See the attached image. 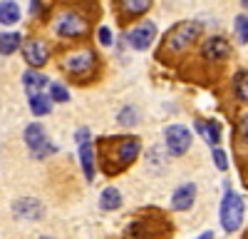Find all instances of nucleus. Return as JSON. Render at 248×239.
Here are the masks:
<instances>
[{
    "instance_id": "30",
    "label": "nucleus",
    "mask_w": 248,
    "mask_h": 239,
    "mask_svg": "<svg viewBox=\"0 0 248 239\" xmlns=\"http://www.w3.org/2000/svg\"><path fill=\"white\" fill-rule=\"evenodd\" d=\"M196 239H214V232H203V234H199Z\"/></svg>"
},
{
    "instance_id": "18",
    "label": "nucleus",
    "mask_w": 248,
    "mask_h": 239,
    "mask_svg": "<svg viewBox=\"0 0 248 239\" xmlns=\"http://www.w3.org/2000/svg\"><path fill=\"white\" fill-rule=\"evenodd\" d=\"M23 17V10L15 0H0V25H15Z\"/></svg>"
},
{
    "instance_id": "13",
    "label": "nucleus",
    "mask_w": 248,
    "mask_h": 239,
    "mask_svg": "<svg viewBox=\"0 0 248 239\" xmlns=\"http://www.w3.org/2000/svg\"><path fill=\"white\" fill-rule=\"evenodd\" d=\"M194 202H196V185L194 182H186V185L176 187L171 194V209H176V212L191 209Z\"/></svg>"
},
{
    "instance_id": "9",
    "label": "nucleus",
    "mask_w": 248,
    "mask_h": 239,
    "mask_svg": "<svg viewBox=\"0 0 248 239\" xmlns=\"http://www.w3.org/2000/svg\"><path fill=\"white\" fill-rule=\"evenodd\" d=\"M164 147H167V152L171 157H184L191 147V130L179 122L169 125L164 130Z\"/></svg>"
},
{
    "instance_id": "31",
    "label": "nucleus",
    "mask_w": 248,
    "mask_h": 239,
    "mask_svg": "<svg viewBox=\"0 0 248 239\" xmlns=\"http://www.w3.org/2000/svg\"><path fill=\"white\" fill-rule=\"evenodd\" d=\"M241 5H243V8L248 10V0H241Z\"/></svg>"
},
{
    "instance_id": "21",
    "label": "nucleus",
    "mask_w": 248,
    "mask_h": 239,
    "mask_svg": "<svg viewBox=\"0 0 248 239\" xmlns=\"http://www.w3.org/2000/svg\"><path fill=\"white\" fill-rule=\"evenodd\" d=\"M28 102H30V112H32L35 117H43V115H50V112H52V97L45 95V92L30 95Z\"/></svg>"
},
{
    "instance_id": "17",
    "label": "nucleus",
    "mask_w": 248,
    "mask_h": 239,
    "mask_svg": "<svg viewBox=\"0 0 248 239\" xmlns=\"http://www.w3.org/2000/svg\"><path fill=\"white\" fill-rule=\"evenodd\" d=\"M45 85H47V77H45L43 72L28 70V72L23 75V87H25L28 97H30V95H37V92H45Z\"/></svg>"
},
{
    "instance_id": "5",
    "label": "nucleus",
    "mask_w": 248,
    "mask_h": 239,
    "mask_svg": "<svg viewBox=\"0 0 248 239\" xmlns=\"http://www.w3.org/2000/svg\"><path fill=\"white\" fill-rule=\"evenodd\" d=\"M243 214H246L243 197L236 194L233 189H226V192H223V199H221V209H218L223 232H229V234L238 232L241 224H243Z\"/></svg>"
},
{
    "instance_id": "6",
    "label": "nucleus",
    "mask_w": 248,
    "mask_h": 239,
    "mask_svg": "<svg viewBox=\"0 0 248 239\" xmlns=\"http://www.w3.org/2000/svg\"><path fill=\"white\" fill-rule=\"evenodd\" d=\"M57 37H65V40H79V37H85L87 30H90V23H87V17L85 15H79L75 10H65V13H60L57 20L52 23Z\"/></svg>"
},
{
    "instance_id": "19",
    "label": "nucleus",
    "mask_w": 248,
    "mask_h": 239,
    "mask_svg": "<svg viewBox=\"0 0 248 239\" xmlns=\"http://www.w3.org/2000/svg\"><path fill=\"white\" fill-rule=\"evenodd\" d=\"M231 92L241 105H248V70H238L231 77Z\"/></svg>"
},
{
    "instance_id": "1",
    "label": "nucleus",
    "mask_w": 248,
    "mask_h": 239,
    "mask_svg": "<svg viewBox=\"0 0 248 239\" xmlns=\"http://www.w3.org/2000/svg\"><path fill=\"white\" fill-rule=\"evenodd\" d=\"M141 152V139L134 135H122V137H107L99 142V167L105 174L114 177L132 167Z\"/></svg>"
},
{
    "instance_id": "7",
    "label": "nucleus",
    "mask_w": 248,
    "mask_h": 239,
    "mask_svg": "<svg viewBox=\"0 0 248 239\" xmlns=\"http://www.w3.org/2000/svg\"><path fill=\"white\" fill-rule=\"evenodd\" d=\"M199 57L206 65H223L231 57V43L226 35H209L201 40L199 45Z\"/></svg>"
},
{
    "instance_id": "10",
    "label": "nucleus",
    "mask_w": 248,
    "mask_h": 239,
    "mask_svg": "<svg viewBox=\"0 0 248 239\" xmlns=\"http://www.w3.org/2000/svg\"><path fill=\"white\" fill-rule=\"evenodd\" d=\"M156 40V25L152 20H141L137 23L129 33H127V43L134 48V50H147L152 48V43Z\"/></svg>"
},
{
    "instance_id": "25",
    "label": "nucleus",
    "mask_w": 248,
    "mask_h": 239,
    "mask_svg": "<svg viewBox=\"0 0 248 239\" xmlns=\"http://www.w3.org/2000/svg\"><path fill=\"white\" fill-rule=\"evenodd\" d=\"M47 95L52 97V102H67V100H70V90L65 85H60V83H52Z\"/></svg>"
},
{
    "instance_id": "26",
    "label": "nucleus",
    "mask_w": 248,
    "mask_h": 239,
    "mask_svg": "<svg viewBox=\"0 0 248 239\" xmlns=\"http://www.w3.org/2000/svg\"><path fill=\"white\" fill-rule=\"evenodd\" d=\"M97 40H99V45L112 48V43H114V35H112L109 25H99V30H97Z\"/></svg>"
},
{
    "instance_id": "28",
    "label": "nucleus",
    "mask_w": 248,
    "mask_h": 239,
    "mask_svg": "<svg viewBox=\"0 0 248 239\" xmlns=\"http://www.w3.org/2000/svg\"><path fill=\"white\" fill-rule=\"evenodd\" d=\"M238 142L248 145V112L241 117V122H238Z\"/></svg>"
},
{
    "instance_id": "22",
    "label": "nucleus",
    "mask_w": 248,
    "mask_h": 239,
    "mask_svg": "<svg viewBox=\"0 0 248 239\" xmlns=\"http://www.w3.org/2000/svg\"><path fill=\"white\" fill-rule=\"evenodd\" d=\"M99 207L102 212H114L122 207V192L117 187H105L99 194Z\"/></svg>"
},
{
    "instance_id": "27",
    "label": "nucleus",
    "mask_w": 248,
    "mask_h": 239,
    "mask_svg": "<svg viewBox=\"0 0 248 239\" xmlns=\"http://www.w3.org/2000/svg\"><path fill=\"white\" fill-rule=\"evenodd\" d=\"M211 157H214V165L223 172L226 167H229V157H226V152L221 150V147H214V152H211Z\"/></svg>"
},
{
    "instance_id": "23",
    "label": "nucleus",
    "mask_w": 248,
    "mask_h": 239,
    "mask_svg": "<svg viewBox=\"0 0 248 239\" xmlns=\"http://www.w3.org/2000/svg\"><path fill=\"white\" fill-rule=\"evenodd\" d=\"M117 122L124 125V127H134L139 122V110L134 105H124L119 112H117Z\"/></svg>"
},
{
    "instance_id": "20",
    "label": "nucleus",
    "mask_w": 248,
    "mask_h": 239,
    "mask_svg": "<svg viewBox=\"0 0 248 239\" xmlns=\"http://www.w3.org/2000/svg\"><path fill=\"white\" fill-rule=\"evenodd\" d=\"M23 48V35L15 33V30H8V33H0V55H13Z\"/></svg>"
},
{
    "instance_id": "16",
    "label": "nucleus",
    "mask_w": 248,
    "mask_h": 239,
    "mask_svg": "<svg viewBox=\"0 0 248 239\" xmlns=\"http://www.w3.org/2000/svg\"><path fill=\"white\" fill-rule=\"evenodd\" d=\"M196 132L206 139V145H211V147H216L221 142V125L216 122V120H199Z\"/></svg>"
},
{
    "instance_id": "11",
    "label": "nucleus",
    "mask_w": 248,
    "mask_h": 239,
    "mask_svg": "<svg viewBox=\"0 0 248 239\" xmlns=\"http://www.w3.org/2000/svg\"><path fill=\"white\" fill-rule=\"evenodd\" d=\"M23 50V60H25V65H30V70H40V68H45L47 65V60H50V50L47 45L43 43V40H28V43L20 48Z\"/></svg>"
},
{
    "instance_id": "2",
    "label": "nucleus",
    "mask_w": 248,
    "mask_h": 239,
    "mask_svg": "<svg viewBox=\"0 0 248 239\" xmlns=\"http://www.w3.org/2000/svg\"><path fill=\"white\" fill-rule=\"evenodd\" d=\"M60 68L72 80L90 83V80H94L97 72H99V60H97V52L92 48H75V50H67L60 57Z\"/></svg>"
},
{
    "instance_id": "24",
    "label": "nucleus",
    "mask_w": 248,
    "mask_h": 239,
    "mask_svg": "<svg viewBox=\"0 0 248 239\" xmlns=\"http://www.w3.org/2000/svg\"><path fill=\"white\" fill-rule=\"evenodd\" d=\"M233 37L238 45H248V15H236L233 20Z\"/></svg>"
},
{
    "instance_id": "4",
    "label": "nucleus",
    "mask_w": 248,
    "mask_h": 239,
    "mask_svg": "<svg viewBox=\"0 0 248 239\" xmlns=\"http://www.w3.org/2000/svg\"><path fill=\"white\" fill-rule=\"evenodd\" d=\"M169 234V222L167 217L159 212H147L139 219H132L129 227L124 229V237L127 239H161Z\"/></svg>"
},
{
    "instance_id": "32",
    "label": "nucleus",
    "mask_w": 248,
    "mask_h": 239,
    "mask_svg": "<svg viewBox=\"0 0 248 239\" xmlns=\"http://www.w3.org/2000/svg\"><path fill=\"white\" fill-rule=\"evenodd\" d=\"M40 239H52V237H40Z\"/></svg>"
},
{
    "instance_id": "12",
    "label": "nucleus",
    "mask_w": 248,
    "mask_h": 239,
    "mask_svg": "<svg viewBox=\"0 0 248 239\" xmlns=\"http://www.w3.org/2000/svg\"><path fill=\"white\" fill-rule=\"evenodd\" d=\"M13 214L15 219H28V222H40L45 217V205L35 197H25V199H17L13 205Z\"/></svg>"
},
{
    "instance_id": "8",
    "label": "nucleus",
    "mask_w": 248,
    "mask_h": 239,
    "mask_svg": "<svg viewBox=\"0 0 248 239\" xmlns=\"http://www.w3.org/2000/svg\"><path fill=\"white\" fill-rule=\"evenodd\" d=\"M23 139H25V145H28V150L32 152V157H37V159H43V157H47V154H52L57 147L47 139V135H45V127L43 125H37V122H30V125H25V130H23Z\"/></svg>"
},
{
    "instance_id": "3",
    "label": "nucleus",
    "mask_w": 248,
    "mask_h": 239,
    "mask_svg": "<svg viewBox=\"0 0 248 239\" xmlns=\"http://www.w3.org/2000/svg\"><path fill=\"white\" fill-rule=\"evenodd\" d=\"M203 35V25L199 20H181V23L171 25L164 35V52L167 55H181L191 45H196Z\"/></svg>"
},
{
    "instance_id": "14",
    "label": "nucleus",
    "mask_w": 248,
    "mask_h": 239,
    "mask_svg": "<svg viewBox=\"0 0 248 239\" xmlns=\"http://www.w3.org/2000/svg\"><path fill=\"white\" fill-rule=\"evenodd\" d=\"M79 147V165H82V172H85V179L87 182H92L94 179V147L90 139H82V142H77Z\"/></svg>"
},
{
    "instance_id": "29",
    "label": "nucleus",
    "mask_w": 248,
    "mask_h": 239,
    "mask_svg": "<svg viewBox=\"0 0 248 239\" xmlns=\"http://www.w3.org/2000/svg\"><path fill=\"white\" fill-rule=\"evenodd\" d=\"M40 10H43V0H32V3H30V13L40 15Z\"/></svg>"
},
{
    "instance_id": "15",
    "label": "nucleus",
    "mask_w": 248,
    "mask_h": 239,
    "mask_svg": "<svg viewBox=\"0 0 248 239\" xmlns=\"http://www.w3.org/2000/svg\"><path fill=\"white\" fill-rule=\"evenodd\" d=\"M154 0H117V8L122 17H139L144 13H149Z\"/></svg>"
}]
</instances>
